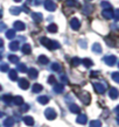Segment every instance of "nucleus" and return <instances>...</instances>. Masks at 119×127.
I'll return each instance as SVG.
<instances>
[{"label": "nucleus", "instance_id": "obj_30", "mask_svg": "<svg viewBox=\"0 0 119 127\" xmlns=\"http://www.w3.org/2000/svg\"><path fill=\"white\" fill-rule=\"evenodd\" d=\"M38 101L39 103H40V104H47V103H48V101H49V98H48V97L47 96H40L38 98Z\"/></svg>", "mask_w": 119, "mask_h": 127}, {"label": "nucleus", "instance_id": "obj_8", "mask_svg": "<svg viewBox=\"0 0 119 127\" xmlns=\"http://www.w3.org/2000/svg\"><path fill=\"white\" fill-rule=\"evenodd\" d=\"M76 123L79 124V125H85V124L88 123V117L85 116V114H83V113L78 114V117H77V119H76Z\"/></svg>", "mask_w": 119, "mask_h": 127}, {"label": "nucleus", "instance_id": "obj_21", "mask_svg": "<svg viewBox=\"0 0 119 127\" xmlns=\"http://www.w3.org/2000/svg\"><path fill=\"white\" fill-rule=\"evenodd\" d=\"M92 51L97 53V54H100L102 53V46H100L99 43H93L92 44Z\"/></svg>", "mask_w": 119, "mask_h": 127}, {"label": "nucleus", "instance_id": "obj_39", "mask_svg": "<svg viewBox=\"0 0 119 127\" xmlns=\"http://www.w3.org/2000/svg\"><path fill=\"white\" fill-rule=\"evenodd\" d=\"M51 70H54V71H61V65L58 63H53L51 64Z\"/></svg>", "mask_w": 119, "mask_h": 127}, {"label": "nucleus", "instance_id": "obj_13", "mask_svg": "<svg viewBox=\"0 0 119 127\" xmlns=\"http://www.w3.org/2000/svg\"><path fill=\"white\" fill-rule=\"evenodd\" d=\"M109 96H110V98L111 99H117L119 96V92H118V90L116 88H111L110 89V91H109Z\"/></svg>", "mask_w": 119, "mask_h": 127}, {"label": "nucleus", "instance_id": "obj_19", "mask_svg": "<svg viewBox=\"0 0 119 127\" xmlns=\"http://www.w3.org/2000/svg\"><path fill=\"white\" fill-rule=\"evenodd\" d=\"M81 63L85 68H90V66L93 65V62H92L91 60H89V58H83V60H81Z\"/></svg>", "mask_w": 119, "mask_h": 127}, {"label": "nucleus", "instance_id": "obj_23", "mask_svg": "<svg viewBox=\"0 0 119 127\" xmlns=\"http://www.w3.org/2000/svg\"><path fill=\"white\" fill-rule=\"evenodd\" d=\"M92 9H93V8H92L91 5H85L82 11H83V13H84L85 15H88V14H91L92 13Z\"/></svg>", "mask_w": 119, "mask_h": 127}, {"label": "nucleus", "instance_id": "obj_7", "mask_svg": "<svg viewBox=\"0 0 119 127\" xmlns=\"http://www.w3.org/2000/svg\"><path fill=\"white\" fill-rule=\"evenodd\" d=\"M92 85H93V89H95V91L97 93L102 95V93L105 92V85H103L102 83H93Z\"/></svg>", "mask_w": 119, "mask_h": 127}, {"label": "nucleus", "instance_id": "obj_14", "mask_svg": "<svg viewBox=\"0 0 119 127\" xmlns=\"http://www.w3.org/2000/svg\"><path fill=\"white\" fill-rule=\"evenodd\" d=\"M12 104L14 105H18V106H21V105L23 104V98L20 96H16L13 98V100H12Z\"/></svg>", "mask_w": 119, "mask_h": 127}, {"label": "nucleus", "instance_id": "obj_55", "mask_svg": "<svg viewBox=\"0 0 119 127\" xmlns=\"http://www.w3.org/2000/svg\"><path fill=\"white\" fill-rule=\"evenodd\" d=\"M0 91H1V85H0Z\"/></svg>", "mask_w": 119, "mask_h": 127}, {"label": "nucleus", "instance_id": "obj_52", "mask_svg": "<svg viewBox=\"0 0 119 127\" xmlns=\"http://www.w3.org/2000/svg\"><path fill=\"white\" fill-rule=\"evenodd\" d=\"M1 18H2V12L0 11V19H1Z\"/></svg>", "mask_w": 119, "mask_h": 127}, {"label": "nucleus", "instance_id": "obj_9", "mask_svg": "<svg viewBox=\"0 0 119 127\" xmlns=\"http://www.w3.org/2000/svg\"><path fill=\"white\" fill-rule=\"evenodd\" d=\"M102 15H103V18H105V19L110 20L113 18V11H112V9H103Z\"/></svg>", "mask_w": 119, "mask_h": 127}, {"label": "nucleus", "instance_id": "obj_53", "mask_svg": "<svg viewBox=\"0 0 119 127\" xmlns=\"http://www.w3.org/2000/svg\"><path fill=\"white\" fill-rule=\"evenodd\" d=\"M1 60H2V56H1V54H0V61H1Z\"/></svg>", "mask_w": 119, "mask_h": 127}, {"label": "nucleus", "instance_id": "obj_46", "mask_svg": "<svg viewBox=\"0 0 119 127\" xmlns=\"http://www.w3.org/2000/svg\"><path fill=\"white\" fill-rule=\"evenodd\" d=\"M78 43H79V46H81V47H83L84 49H85V48H86V41H84V40L82 41V40H81V41H79V42H78Z\"/></svg>", "mask_w": 119, "mask_h": 127}, {"label": "nucleus", "instance_id": "obj_28", "mask_svg": "<svg viewBox=\"0 0 119 127\" xmlns=\"http://www.w3.org/2000/svg\"><path fill=\"white\" fill-rule=\"evenodd\" d=\"M48 32L49 33H57V25H55V23H50L49 26L47 27Z\"/></svg>", "mask_w": 119, "mask_h": 127}, {"label": "nucleus", "instance_id": "obj_22", "mask_svg": "<svg viewBox=\"0 0 119 127\" xmlns=\"http://www.w3.org/2000/svg\"><path fill=\"white\" fill-rule=\"evenodd\" d=\"M64 90V85L63 84H54V91L56 93H62Z\"/></svg>", "mask_w": 119, "mask_h": 127}, {"label": "nucleus", "instance_id": "obj_44", "mask_svg": "<svg viewBox=\"0 0 119 127\" xmlns=\"http://www.w3.org/2000/svg\"><path fill=\"white\" fill-rule=\"evenodd\" d=\"M113 18H115V20H118L119 19V9L113 11Z\"/></svg>", "mask_w": 119, "mask_h": 127}, {"label": "nucleus", "instance_id": "obj_47", "mask_svg": "<svg viewBox=\"0 0 119 127\" xmlns=\"http://www.w3.org/2000/svg\"><path fill=\"white\" fill-rule=\"evenodd\" d=\"M61 81L64 83V84H67L68 83V79H67V77H65V75H61Z\"/></svg>", "mask_w": 119, "mask_h": 127}, {"label": "nucleus", "instance_id": "obj_5", "mask_svg": "<svg viewBox=\"0 0 119 127\" xmlns=\"http://www.w3.org/2000/svg\"><path fill=\"white\" fill-rule=\"evenodd\" d=\"M104 62L108 64V65L112 66L116 64V62H117V57H116L115 55H110V56H105L104 57Z\"/></svg>", "mask_w": 119, "mask_h": 127}, {"label": "nucleus", "instance_id": "obj_16", "mask_svg": "<svg viewBox=\"0 0 119 127\" xmlns=\"http://www.w3.org/2000/svg\"><path fill=\"white\" fill-rule=\"evenodd\" d=\"M69 110H70V112H73V113H79V112H81L79 106L76 105L75 103H71V104L69 105Z\"/></svg>", "mask_w": 119, "mask_h": 127}, {"label": "nucleus", "instance_id": "obj_54", "mask_svg": "<svg viewBox=\"0 0 119 127\" xmlns=\"http://www.w3.org/2000/svg\"><path fill=\"white\" fill-rule=\"evenodd\" d=\"M14 1H16V2H20V1H21V0H14Z\"/></svg>", "mask_w": 119, "mask_h": 127}, {"label": "nucleus", "instance_id": "obj_56", "mask_svg": "<svg viewBox=\"0 0 119 127\" xmlns=\"http://www.w3.org/2000/svg\"><path fill=\"white\" fill-rule=\"evenodd\" d=\"M90 1H91V0H90Z\"/></svg>", "mask_w": 119, "mask_h": 127}, {"label": "nucleus", "instance_id": "obj_40", "mask_svg": "<svg viewBox=\"0 0 119 127\" xmlns=\"http://www.w3.org/2000/svg\"><path fill=\"white\" fill-rule=\"evenodd\" d=\"M76 0H65V5L69 6V7H73V6H76Z\"/></svg>", "mask_w": 119, "mask_h": 127}, {"label": "nucleus", "instance_id": "obj_33", "mask_svg": "<svg viewBox=\"0 0 119 127\" xmlns=\"http://www.w3.org/2000/svg\"><path fill=\"white\" fill-rule=\"evenodd\" d=\"M100 7L103 8V9H112L111 5H110V2H108V1H102V2H100Z\"/></svg>", "mask_w": 119, "mask_h": 127}, {"label": "nucleus", "instance_id": "obj_11", "mask_svg": "<svg viewBox=\"0 0 119 127\" xmlns=\"http://www.w3.org/2000/svg\"><path fill=\"white\" fill-rule=\"evenodd\" d=\"M19 86L20 89H22V90H27L29 88V82L26 79V78H21L19 81Z\"/></svg>", "mask_w": 119, "mask_h": 127}, {"label": "nucleus", "instance_id": "obj_18", "mask_svg": "<svg viewBox=\"0 0 119 127\" xmlns=\"http://www.w3.org/2000/svg\"><path fill=\"white\" fill-rule=\"evenodd\" d=\"M4 126L5 127H13L14 126V119L13 118H6L5 119V121H4Z\"/></svg>", "mask_w": 119, "mask_h": 127}, {"label": "nucleus", "instance_id": "obj_50", "mask_svg": "<svg viewBox=\"0 0 119 127\" xmlns=\"http://www.w3.org/2000/svg\"><path fill=\"white\" fill-rule=\"evenodd\" d=\"M35 5H36V6H38V5H40V0H35V2H34Z\"/></svg>", "mask_w": 119, "mask_h": 127}, {"label": "nucleus", "instance_id": "obj_51", "mask_svg": "<svg viewBox=\"0 0 119 127\" xmlns=\"http://www.w3.org/2000/svg\"><path fill=\"white\" fill-rule=\"evenodd\" d=\"M1 117H4V113H2V112L0 111V118H1Z\"/></svg>", "mask_w": 119, "mask_h": 127}, {"label": "nucleus", "instance_id": "obj_34", "mask_svg": "<svg viewBox=\"0 0 119 127\" xmlns=\"http://www.w3.org/2000/svg\"><path fill=\"white\" fill-rule=\"evenodd\" d=\"M81 64V60L78 57H73V60H71V65L73 66H77Z\"/></svg>", "mask_w": 119, "mask_h": 127}, {"label": "nucleus", "instance_id": "obj_41", "mask_svg": "<svg viewBox=\"0 0 119 127\" xmlns=\"http://www.w3.org/2000/svg\"><path fill=\"white\" fill-rule=\"evenodd\" d=\"M112 79H113L116 83H119V72H113L112 73Z\"/></svg>", "mask_w": 119, "mask_h": 127}, {"label": "nucleus", "instance_id": "obj_4", "mask_svg": "<svg viewBox=\"0 0 119 127\" xmlns=\"http://www.w3.org/2000/svg\"><path fill=\"white\" fill-rule=\"evenodd\" d=\"M43 5H44V8L49 12H54L55 9H56V5H55L54 1H51V0H44V1H43Z\"/></svg>", "mask_w": 119, "mask_h": 127}, {"label": "nucleus", "instance_id": "obj_42", "mask_svg": "<svg viewBox=\"0 0 119 127\" xmlns=\"http://www.w3.org/2000/svg\"><path fill=\"white\" fill-rule=\"evenodd\" d=\"M28 110H29V105L23 103V104L21 105V112H27Z\"/></svg>", "mask_w": 119, "mask_h": 127}, {"label": "nucleus", "instance_id": "obj_27", "mask_svg": "<svg viewBox=\"0 0 119 127\" xmlns=\"http://www.w3.org/2000/svg\"><path fill=\"white\" fill-rule=\"evenodd\" d=\"M9 49L12 51H16V50L19 49V42L18 41H13V42L9 43Z\"/></svg>", "mask_w": 119, "mask_h": 127}, {"label": "nucleus", "instance_id": "obj_6", "mask_svg": "<svg viewBox=\"0 0 119 127\" xmlns=\"http://www.w3.org/2000/svg\"><path fill=\"white\" fill-rule=\"evenodd\" d=\"M70 27L73 28L74 31H78L79 27H81V22H79V20L77 19V18H73V19L70 20Z\"/></svg>", "mask_w": 119, "mask_h": 127}, {"label": "nucleus", "instance_id": "obj_36", "mask_svg": "<svg viewBox=\"0 0 119 127\" xmlns=\"http://www.w3.org/2000/svg\"><path fill=\"white\" fill-rule=\"evenodd\" d=\"M8 60H9V62H12V63H18V62H19V57H18L16 55H9V56H8Z\"/></svg>", "mask_w": 119, "mask_h": 127}, {"label": "nucleus", "instance_id": "obj_2", "mask_svg": "<svg viewBox=\"0 0 119 127\" xmlns=\"http://www.w3.org/2000/svg\"><path fill=\"white\" fill-rule=\"evenodd\" d=\"M79 99L82 100V103L85 105H89L90 104V101H91V95L89 92H86V91H84V92H81L79 93Z\"/></svg>", "mask_w": 119, "mask_h": 127}, {"label": "nucleus", "instance_id": "obj_37", "mask_svg": "<svg viewBox=\"0 0 119 127\" xmlns=\"http://www.w3.org/2000/svg\"><path fill=\"white\" fill-rule=\"evenodd\" d=\"M9 70V65H8L7 63H2V64H0V71H2V72H6Z\"/></svg>", "mask_w": 119, "mask_h": 127}, {"label": "nucleus", "instance_id": "obj_43", "mask_svg": "<svg viewBox=\"0 0 119 127\" xmlns=\"http://www.w3.org/2000/svg\"><path fill=\"white\" fill-rule=\"evenodd\" d=\"M48 83H50V84H56V78L54 77V76H49V78H48Z\"/></svg>", "mask_w": 119, "mask_h": 127}, {"label": "nucleus", "instance_id": "obj_10", "mask_svg": "<svg viewBox=\"0 0 119 127\" xmlns=\"http://www.w3.org/2000/svg\"><path fill=\"white\" fill-rule=\"evenodd\" d=\"M14 31H19V32H22V31H25V28H26V26H25V23L22 22V21H15L14 22Z\"/></svg>", "mask_w": 119, "mask_h": 127}, {"label": "nucleus", "instance_id": "obj_35", "mask_svg": "<svg viewBox=\"0 0 119 127\" xmlns=\"http://www.w3.org/2000/svg\"><path fill=\"white\" fill-rule=\"evenodd\" d=\"M18 71H20V72H26V71H27V66H26V64L20 63L19 65H18Z\"/></svg>", "mask_w": 119, "mask_h": 127}, {"label": "nucleus", "instance_id": "obj_31", "mask_svg": "<svg viewBox=\"0 0 119 127\" xmlns=\"http://www.w3.org/2000/svg\"><path fill=\"white\" fill-rule=\"evenodd\" d=\"M2 100H4L5 103L7 105H12V100H13V97L9 96V95H6V96L2 97Z\"/></svg>", "mask_w": 119, "mask_h": 127}, {"label": "nucleus", "instance_id": "obj_38", "mask_svg": "<svg viewBox=\"0 0 119 127\" xmlns=\"http://www.w3.org/2000/svg\"><path fill=\"white\" fill-rule=\"evenodd\" d=\"M102 126V123L98 121V120H92L90 123V127H100Z\"/></svg>", "mask_w": 119, "mask_h": 127}, {"label": "nucleus", "instance_id": "obj_49", "mask_svg": "<svg viewBox=\"0 0 119 127\" xmlns=\"http://www.w3.org/2000/svg\"><path fill=\"white\" fill-rule=\"evenodd\" d=\"M4 47V41H2V39H0V48H2Z\"/></svg>", "mask_w": 119, "mask_h": 127}, {"label": "nucleus", "instance_id": "obj_29", "mask_svg": "<svg viewBox=\"0 0 119 127\" xmlns=\"http://www.w3.org/2000/svg\"><path fill=\"white\" fill-rule=\"evenodd\" d=\"M6 37H7V39H14V37H15V31H14V29H7V32H6Z\"/></svg>", "mask_w": 119, "mask_h": 127}, {"label": "nucleus", "instance_id": "obj_25", "mask_svg": "<svg viewBox=\"0 0 119 127\" xmlns=\"http://www.w3.org/2000/svg\"><path fill=\"white\" fill-rule=\"evenodd\" d=\"M21 7H11L9 8V12H11V14L13 15H19L20 13H21Z\"/></svg>", "mask_w": 119, "mask_h": 127}, {"label": "nucleus", "instance_id": "obj_26", "mask_svg": "<svg viewBox=\"0 0 119 127\" xmlns=\"http://www.w3.org/2000/svg\"><path fill=\"white\" fill-rule=\"evenodd\" d=\"M42 85L41 84H39V83H35L34 85H33V92L34 93H39V92H41L42 91Z\"/></svg>", "mask_w": 119, "mask_h": 127}, {"label": "nucleus", "instance_id": "obj_17", "mask_svg": "<svg viewBox=\"0 0 119 127\" xmlns=\"http://www.w3.org/2000/svg\"><path fill=\"white\" fill-rule=\"evenodd\" d=\"M23 123L26 124L27 126H33L34 125V119L29 116H26V117H23Z\"/></svg>", "mask_w": 119, "mask_h": 127}, {"label": "nucleus", "instance_id": "obj_48", "mask_svg": "<svg viewBox=\"0 0 119 127\" xmlns=\"http://www.w3.org/2000/svg\"><path fill=\"white\" fill-rule=\"evenodd\" d=\"M21 9H23V12H25V13H29V8H28L26 5H25V6H23Z\"/></svg>", "mask_w": 119, "mask_h": 127}, {"label": "nucleus", "instance_id": "obj_20", "mask_svg": "<svg viewBox=\"0 0 119 127\" xmlns=\"http://www.w3.org/2000/svg\"><path fill=\"white\" fill-rule=\"evenodd\" d=\"M21 50H22V53L25 55H28V54H31L32 53V48L29 44H27V43H25L22 46V48H21Z\"/></svg>", "mask_w": 119, "mask_h": 127}, {"label": "nucleus", "instance_id": "obj_32", "mask_svg": "<svg viewBox=\"0 0 119 127\" xmlns=\"http://www.w3.org/2000/svg\"><path fill=\"white\" fill-rule=\"evenodd\" d=\"M48 62H49V60H48V57L44 56V55H41V56L39 57V63H40V64H47Z\"/></svg>", "mask_w": 119, "mask_h": 127}, {"label": "nucleus", "instance_id": "obj_12", "mask_svg": "<svg viewBox=\"0 0 119 127\" xmlns=\"http://www.w3.org/2000/svg\"><path fill=\"white\" fill-rule=\"evenodd\" d=\"M27 72H28V76L31 78H38V76H39V71L35 68H31V69H27Z\"/></svg>", "mask_w": 119, "mask_h": 127}, {"label": "nucleus", "instance_id": "obj_15", "mask_svg": "<svg viewBox=\"0 0 119 127\" xmlns=\"http://www.w3.org/2000/svg\"><path fill=\"white\" fill-rule=\"evenodd\" d=\"M32 18H33V20H34L35 22H41L43 20V16L41 13H32Z\"/></svg>", "mask_w": 119, "mask_h": 127}, {"label": "nucleus", "instance_id": "obj_24", "mask_svg": "<svg viewBox=\"0 0 119 127\" xmlns=\"http://www.w3.org/2000/svg\"><path fill=\"white\" fill-rule=\"evenodd\" d=\"M8 76H9L11 81H16L18 79V72H16V70H9Z\"/></svg>", "mask_w": 119, "mask_h": 127}, {"label": "nucleus", "instance_id": "obj_3", "mask_svg": "<svg viewBox=\"0 0 119 127\" xmlns=\"http://www.w3.org/2000/svg\"><path fill=\"white\" fill-rule=\"evenodd\" d=\"M44 116H46V118L48 120H54L56 119V117H57V114H56V111H55L54 108H47L46 111H44Z\"/></svg>", "mask_w": 119, "mask_h": 127}, {"label": "nucleus", "instance_id": "obj_45", "mask_svg": "<svg viewBox=\"0 0 119 127\" xmlns=\"http://www.w3.org/2000/svg\"><path fill=\"white\" fill-rule=\"evenodd\" d=\"M5 29H7V26L4 22H0V32H4Z\"/></svg>", "mask_w": 119, "mask_h": 127}, {"label": "nucleus", "instance_id": "obj_1", "mask_svg": "<svg viewBox=\"0 0 119 127\" xmlns=\"http://www.w3.org/2000/svg\"><path fill=\"white\" fill-rule=\"evenodd\" d=\"M40 42H41L42 46H44L49 50H54V49H58V48H60V44H58L56 41H53V40L48 39V37H41Z\"/></svg>", "mask_w": 119, "mask_h": 127}]
</instances>
